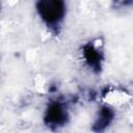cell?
I'll use <instances>...</instances> for the list:
<instances>
[{"label": "cell", "mask_w": 133, "mask_h": 133, "mask_svg": "<svg viewBox=\"0 0 133 133\" xmlns=\"http://www.w3.org/2000/svg\"><path fill=\"white\" fill-rule=\"evenodd\" d=\"M70 122V109L66 101L61 98L51 99L46 105L43 123L44 125L52 130H58L64 127Z\"/></svg>", "instance_id": "cell-2"}, {"label": "cell", "mask_w": 133, "mask_h": 133, "mask_svg": "<svg viewBox=\"0 0 133 133\" xmlns=\"http://www.w3.org/2000/svg\"><path fill=\"white\" fill-rule=\"evenodd\" d=\"M80 53L84 65L96 76L101 75L105 60L102 44L96 39L85 42L80 48Z\"/></svg>", "instance_id": "cell-3"}, {"label": "cell", "mask_w": 133, "mask_h": 133, "mask_svg": "<svg viewBox=\"0 0 133 133\" xmlns=\"http://www.w3.org/2000/svg\"><path fill=\"white\" fill-rule=\"evenodd\" d=\"M111 6L114 9H122L133 6V0H111Z\"/></svg>", "instance_id": "cell-5"}, {"label": "cell", "mask_w": 133, "mask_h": 133, "mask_svg": "<svg viewBox=\"0 0 133 133\" xmlns=\"http://www.w3.org/2000/svg\"><path fill=\"white\" fill-rule=\"evenodd\" d=\"M114 118H115L114 108L109 104H104L99 108L96 117L91 124L90 130L96 133L104 132L113 123Z\"/></svg>", "instance_id": "cell-4"}, {"label": "cell", "mask_w": 133, "mask_h": 133, "mask_svg": "<svg viewBox=\"0 0 133 133\" xmlns=\"http://www.w3.org/2000/svg\"><path fill=\"white\" fill-rule=\"evenodd\" d=\"M35 10L47 29L58 35L64 23L68 5L65 0H35Z\"/></svg>", "instance_id": "cell-1"}]
</instances>
